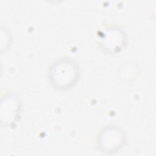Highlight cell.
<instances>
[{"label":"cell","mask_w":156,"mask_h":156,"mask_svg":"<svg viewBox=\"0 0 156 156\" xmlns=\"http://www.w3.org/2000/svg\"><path fill=\"white\" fill-rule=\"evenodd\" d=\"M77 64L68 58H60L54 62L49 71V77L53 87L59 90L71 87L79 78Z\"/></svg>","instance_id":"1"},{"label":"cell","mask_w":156,"mask_h":156,"mask_svg":"<svg viewBox=\"0 0 156 156\" xmlns=\"http://www.w3.org/2000/svg\"><path fill=\"white\" fill-rule=\"evenodd\" d=\"M125 141L122 129L117 126H107L100 132L98 137V147L101 152L113 153L121 147Z\"/></svg>","instance_id":"2"}]
</instances>
